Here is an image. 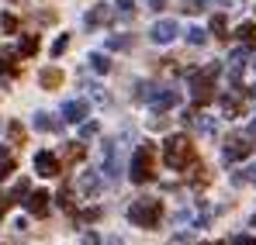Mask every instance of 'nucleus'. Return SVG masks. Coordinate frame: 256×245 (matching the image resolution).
Returning a JSON list of instances; mask_svg holds the SVG:
<instances>
[{"instance_id": "14", "label": "nucleus", "mask_w": 256, "mask_h": 245, "mask_svg": "<svg viewBox=\"0 0 256 245\" xmlns=\"http://www.w3.org/2000/svg\"><path fill=\"white\" fill-rule=\"evenodd\" d=\"M14 55H18L14 48H7V45L0 48V80H4V76H10V73H18V66H14Z\"/></svg>"}, {"instance_id": "13", "label": "nucleus", "mask_w": 256, "mask_h": 245, "mask_svg": "<svg viewBox=\"0 0 256 245\" xmlns=\"http://www.w3.org/2000/svg\"><path fill=\"white\" fill-rule=\"evenodd\" d=\"M76 187H80L84 197H97V194H100V176L86 169V173H80V183H76Z\"/></svg>"}, {"instance_id": "21", "label": "nucleus", "mask_w": 256, "mask_h": 245, "mask_svg": "<svg viewBox=\"0 0 256 245\" xmlns=\"http://www.w3.org/2000/svg\"><path fill=\"white\" fill-rule=\"evenodd\" d=\"M35 128H38V131H56L59 121H52L48 114H35Z\"/></svg>"}, {"instance_id": "3", "label": "nucleus", "mask_w": 256, "mask_h": 245, "mask_svg": "<svg viewBox=\"0 0 256 245\" xmlns=\"http://www.w3.org/2000/svg\"><path fill=\"white\" fill-rule=\"evenodd\" d=\"M152 163H156V149L146 142V145H138L135 149V156H132V163H128V176H132V183H149L156 173H152Z\"/></svg>"}, {"instance_id": "5", "label": "nucleus", "mask_w": 256, "mask_h": 245, "mask_svg": "<svg viewBox=\"0 0 256 245\" xmlns=\"http://www.w3.org/2000/svg\"><path fill=\"white\" fill-rule=\"evenodd\" d=\"M138 100H149L152 111H170L180 104V93L170 86H138Z\"/></svg>"}, {"instance_id": "37", "label": "nucleus", "mask_w": 256, "mask_h": 245, "mask_svg": "<svg viewBox=\"0 0 256 245\" xmlns=\"http://www.w3.org/2000/svg\"><path fill=\"white\" fill-rule=\"evenodd\" d=\"M250 180H253V183H256V169H250Z\"/></svg>"}, {"instance_id": "19", "label": "nucleus", "mask_w": 256, "mask_h": 245, "mask_svg": "<svg viewBox=\"0 0 256 245\" xmlns=\"http://www.w3.org/2000/svg\"><path fill=\"white\" fill-rule=\"evenodd\" d=\"M86 62H90V69H94V73H108V69H111L108 55H100V52H90V59H86Z\"/></svg>"}, {"instance_id": "11", "label": "nucleus", "mask_w": 256, "mask_h": 245, "mask_svg": "<svg viewBox=\"0 0 256 245\" xmlns=\"http://www.w3.org/2000/svg\"><path fill=\"white\" fill-rule=\"evenodd\" d=\"M48 201H52V197H48L45 190H35V194L28 190V201H24V207H28V214H35V218H45V214H48Z\"/></svg>"}, {"instance_id": "40", "label": "nucleus", "mask_w": 256, "mask_h": 245, "mask_svg": "<svg viewBox=\"0 0 256 245\" xmlns=\"http://www.w3.org/2000/svg\"><path fill=\"white\" fill-rule=\"evenodd\" d=\"M253 225H256V218H253Z\"/></svg>"}, {"instance_id": "1", "label": "nucleus", "mask_w": 256, "mask_h": 245, "mask_svg": "<svg viewBox=\"0 0 256 245\" xmlns=\"http://www.w3.org/2000/svg\"><path fill=\"white\" fill-rule=\"evenodd\" d=\"M163 159H166L170 169H190V166L198 163V152H194V145H190L187 135H170L163 142Z\"/></svg>"}, {"instance_id": "34", "label": "nucleus", "mask_w": 256, "mask_h": 245, "mask_svg": "<svg viewBox=\"0 0 256 245\" xmlns=\"http://www.w3.org/2000/svg\"><path fill=\"white\" fill-rule=\"evenodd\" d=\"M84 245H100V235H97V232H86V235H84Z\"/></svg>"}, {"instance_id": "22", "label": "nucleus", "mask_w": 256, "mask_h": 245, "mask_svg": "<svg viewBox=\"0 0 256 245\" xmlns=\"http://www.w3.org/2000/svg\"><path fill=\"white\" fill-rule=\"evenodd\" d=\"M114 7H118V14H122L125 21H132V17H135V0H118Z\"/></svg>"}, {"instance_id": "31", "label": "nucleus", "mask_w": 256, "mask_h": 245, "mask_svg": "<svg viewBox=\"0 0 256 245\" xmlns=\"http://www.w3.org/2000/svg\"><path fill=\"white\" fill-rule=\"evenodd\" d=\"M7 131H10V142H24V128H21V124H18V121L10 124Z\"/></svg>"}, {"instance_id": "10", "label": "nucleus", "mask_w": 256, "mask_h": 245, "mask_svg": "<svg viewBox=\"0 0 256 245\" xmlns=\"http://www.w3.org/2000/svg\"><path fill=\"white\" fill-rule=\"evenodd\" d=\"M114 17V10H111V3H94L90 10H86V28H100V24H108Z\"/></svg>"}, {"instance_id": "9", "label": "nucleus", "mask_w": 256, "mask_h": 245, "mask_svg": "<svg viewBox=\"0 0 256 245\" xmlns=\"http://www.w3.org/2000/svg\"><path fill=\"white\" fill-rule=\"evenodd\" d=\"M32 166H35V173L38 176H59V159L52 156V152H35V159H32Z\"/></svg>"}, {"instance_id": "39", "label": "nucleus", "mask_w": 256, "mask_h": 245, "mask_svg": "<svg viewBox=\"0 0 256 245\" xmlns=\"http://www.w3.org/2000/svg\"><path fill=\"white\" fill-rule=\"evenodd\" d=\"M111 245H122V242H111Z\"/></svg>"}, {"instance_id": "38", "label": "nucleus", "mask_w": 256, "mask_h": 245, "mask_svg": "<svg viewBox=\"0 0 256 245\" xmlns=\"http://www.w3.org/2000/svg\"><path fill=\"white\" fill-rule=\"evenodd\" d=\"M204 245H212V242H204ZM214 245H228V242H214Z\"/></svg>"}, {"instance_id": "28", "label": "nucleus", "mask_w": 256, "mask_h": 245, "mask_svg": "<svg viewBox=\"0 0 256 245\" xmlns=\"http://www.w3.org/2000/svg\"><path fill=\"white\" fill-rule=\"evenodd\" d=\"M66 45H70V35H59V38L52 41V55H62V52H66Z\"/></svg>"}, {"instance_id": "29", "label": "nucleus", "mask_w": 256, "mask_h": 245, "mask_svg": "<svg viewBox=\"0 0 256 245\" xmlns=\"http://www.w3.org/2000/svg\"><path fill=\"white\" fill-rule=\"evenodd\" d=\"M56 201H59V207H66V211H73V201H70V187H62Z\"/></svg>"}, {"instance_id": "30", "label": "nucleus", "mask_w": 256, "mask_h": 245, "mask_svg": "<svg viewBox=\"0 0 256 245\" xmlns=\"http://www.w3.org/2000/svg\"><path fill=\"white\" fill-rule=\"evenodd\" d=\"M0 24H4V31H18V17H14V14H4Z\"/></svg>"}, {"instance_id": "2", "label": "nucleus", "mask_w": 256, "mask_h": 245, "mask_svg": "<svg viewBox=\"0 0 256 245\" xmlns=\"http://www.w3.org/2000/svg\"><path fill=\"white\" fill-rule=\"evenodd\" d=\"M160 218H163V201H156V197H138L128 207V221L138 228H156Z\"/></svg>"}, {"instance_id": "16", "label": "nucleus", "mask_w": 256, "mask_h": 245, "mask_svg": "<svg viewBox=\"0 0 256 245\" xmlns=\"http://www.w3.org/2000/svg\"><path fill=\"white\" fill-rule=\"evenodd\" d=\"M236 38H239V41H246V45H256V24H253V21L239 24V28H236Z\"/></svg>"}, {"instance_id": "23", "label": "nucleus", "mask_w": 256, "mask_h": 245, "mask_svg": "<svg viewBox=\"0 0 256 245\" xmlns=\"http://www.w3.org/2000/svg\"><path fill=\"white\" fill-rule=\"evenodd\" d=\"M28 190H32V187H28V180H18V187L7 194V197H10V204H14V201H21V197H28Z\"/></svg>"}, {"instance_id": "18", "label": "nucleus", "mask_w": 256, "mask_h": 245, "mask_svg": "<svg viewBox=\"0 0 256 245\" xmlns=\"http://www.w3.org/2000/svg\"><path fill=\"white\" fill-rule=\"evenodd\" d=\"M38 52V35H24L18 45V55H35Z\"/></svg>"}, {"instance_id": "33", "label": "nucleus", "mask_w": 256, "mask_h": 245, "mask_svg": "<svg viewBox=\"0 0 256 245\" xmlns=\"http://www.w3.org/2000/svg\"><path fill=\"white\" fill-rule=\"evenodd\" d=\"M80 135H84V138H90V135H97V124H94V121H84V128H80Z\"/></svg>"}, {"instance_id": "4", "label": "nucleus", "mask_w": 256, "mask_h": 245, "mask_svg": "<svg viewBox=\"0 0 256 245\" xmlns=\"http://www.w3.org/2000/svg\"><path fill=\"white\" fill-rule=\"evenodd\" d=\"M214 80H218V62H212L204 73H190V97L194 104H212L214 100Z\"/></svg>"}, {"instance_id": "15", "label": "nucleus", "mask_w": 256, "mask_h": 245, "mask_svg": "<svg viewBox=\"0 0 256 245\" xmlns=\"http://www.w3.org/2000/svg\"><path fill=\"white\" fill-rule=\"evenodd\" d=\"M222 111H225V114H232V118H239V114H242V100H239V97H232V93H225V97H222Z\"/></svg>"}, {"instance_id": "26", "label": "nucleus", "mask_w": 256, "mask_h": 245, "mask_svg": "<svg viewBox=\"0 0 256 245\" xmlns=\"http://www.w3.org/2000/svg\"><path fill=\"white\" fill-rule=\"evenodd\" d=\"M204 3H212V0H184V7H180V10H184V14H198Z\"/></svg>"}, {"instance_id": "8", "label": "nucleus", "mask_w": 256, "mask_h": 245, "mask_svg": "<svg viewBox=\"0 0 256 245\" xmlns=\"http://www.w3.org/2000/svg\"><path fill=\"white\" fill-rule=\"evenodd\" d=\"M86 114H90V104L86 100H66L62 104V121H70V124H84L86 121Z\"/></svg>"}, {"instance_id": "6", "label": "nucleus", "mask_w": 256, "mask_h": 245, "mask_svg": "<svg viewBox=\"0 0 256 245\" xmlns=\"http://www.w3.org/2000/svg\"><path fill=\"white\" fill-rule=\"evenodd\" d=\"M253 135H228V142L222 145V159L225 163H239L246 156H253Z\"/></svg>"}, {"instance_id": "24", "label": "nucleus", "mask_w": 256, "mask_h": 245, "mask_svg": "<svg viewBox=\"0 0 256 245\" xmlns=\"http://www.w3.org/2000/svg\"><path fill=\"white\" fill-rule=\"evenodd\" d=\"M187 41H190V45H204V41H208V31H204V28H190V31H187Z\"/></svg>"}, {"instance_id": "32", "label": "nucleus", "mask_w": 256, "mask_h": 245, "mask_svg": "<svg viewBox=\"0 0 256 245\" xmlns=\"http://www.w3.org/2000/svg\"><path fill=\"white\" fill-rule=\"evenodd\" d=\"M228 245H256V239H253V235H236Z\"/></svg>"}, {"instance_id": "12", "label": "nucleus", "mask_w": 256, "mask_h": 245, "mask_svg": "<svg viewBox=\"0 0 256 245\" xmlns=\"http://www.w3.org/2000/svg\"><path fill=\"white\" fill-rule=\"evenodd\" d=\"M104 176L108 180H118V142H108L104 145Z\"/></svg>"}, {"instance_id": "17", "label": "nucleus", "mask_w": 256, "mask_h": 245, "mask_svg": "<svg viewBox=\"0 0 256 245\" xmlns=\"http://www.w3.org/2000/svg\"><path fill=\"white\" fill-rule=\"evenodd\" d=\"M38 83H42L45 90H56V86L62 83V73H59V69H42V76H38Z\"/></svg>"}, {"instance_id": "7", "label": "nucleus", "mask_w": 256, "mask_h": 245, "mask_svg": "<svg viewBox=\"0 0 256 245\" xmlns=\"http://www.w3.org/2000/svg\"><path fill=\"white\" fill-rule=\"evenodd\" d=\"M176 35H180V24H176L173 17H163V21H156V24L149 28V38L156 41V45H170Z\"/></svg>"}, {"instance_id": "35", "label": "nucleus", "mask_w": 256, "mask_h": 245, "mask_svg": "<svg viewBox=\"0 0 256 245\" xmlns=\"http://www.w3.org/2000/svg\"><path fill=\"white\" fill-rule=\"evenodd\" d=\"M7 207H10V197H7V194H0V214H4Z\"/></svg>"}, {"instance_id": "36", "label": "nucleus", "mask_w": 256, "mask_h": 245, "mask_svg": "<svg viewBox=\"0 0 256 245\" xmlns=\"http://www.w3.org/2000/svg\"><path fill=\"white\" fill-rule=\"evenodd\" d=\"M163 3H166V0H149V7H152V10H160Z\"/></svg>"}, {"instance_id": "20", "label": "nucleus", "mask_w": 256, "mask_h": 245, "mask_svg": "<svg viewBox=\"0 0 256 245\" xmlns=\"http://www.w3.org/2000/svg\"><path fill=\"white\" fill-rule=\"evenodd\" d=\"M14 173V159L7 156V149H0V180H7Z\"/></svg>"}, {"instance_id": "27", "label": "nucleus", "mask_w": 256, "mask_h": 245, "mask_svg": "<svg viewBox=\"0 0 256 245\" xmlns=\"http://www.w3.org/2000/svg\"><path fill=\"white\" fill-rule=\"evenodd\" d=\"M108 48H132V38L128 35H114V38H108Z\"/></svg>"}, {"instance_id": "25", "label": "nucleus", "mask_w": 256, "mask_h": 245, "mask_svg": "<svg viewBox=\"0 0 256 245\" xmlns=\"http://www.w3.org/2000/svg\"><path fill=\"white\" fill-rule=\"evenodd\" d=\"M212 31L218 38H228V35H225V14H214L212 17Z\"/></svg>"}]
</instances>
